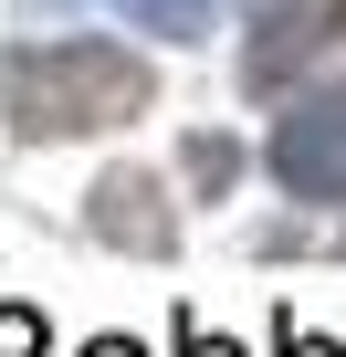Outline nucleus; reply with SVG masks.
<instances>
[{"mask_svg":"<svg viewBox=\"0 0 346 357\" xmlns=\"http://www.w3.org/2000/svg\"><path fill=\"white\" fill-rule=\"evenodd\" d=\"M273 357H346L336 336H315V326H294V305L273 315Z\"/></svg>","mask_w":346,"mask_h":357,"instance_id":"9","label":"nucleus"},{"mask_svg":"<svg viewBox=\"0 0 346 357\" xmlns=\"http://www.w3.org/2000/svg\"><path fill=\"white\" fill-rule=\"evenodd\" d=\"M168 357H242V347H231V336H210V326L179 305V315H168Z\"/></svg>","mask_w":346,"mask_h":357,"instance_id":"8","label":"nucleus"},{"mask_svg":"<svg viewBox=\"0 0 346 357\" xmlns=\"http://www.w3.org/2000/svg\"><path fill=\"white\" fill-rule=\"evenodd\" d=\"M84 357H147L136 336H84Z\"/></svg>","mask_w":346,"mask_h":357,"instance_id":"10","label":"nucleus"},{"mask_svg":"<svg viewBox=\"0 0 346 357\" xmlns=\"http://www.w3.org/2000/svg\"><path fill=\"white\" fill-rule=\"evenodd\" d=\"M147 105H157V63L105 32H53V43L0 53V126L22 147H84V137L136 126Z\"/></svg>","mask_w":346,"mask_h":357,"instance_id":"1","label":"nucleus"},{"mask_svg":"<svg viewBox=\"0 0 346 357\" xmlns=\"http://www.w3.org/2000/svg\"><path fill=\"white\" fill-rule=\"evenodd\" d=\"M126 22H136V32H157V43H210L221 0H126Z\"/></svg>","mask_w":346,"mask_h":357,"instance_id":"6","label":"nucleus"},{"mask_svg":"<svg viewBox=\"0 0 346 357\" xmlns=\"http://www.w3.org/2000/svg\"><path fill=\"white\" fill-rule=\"evenodd\" d=\"M84 231L105 252H136V263H179V200H168V178L116 158L95 168V190H84Z\"/></svg>","mask_w":346,"mask_h":357,"instance_id":"4","label":"nucleus"},{"mask_svg":"<svg viewBox=\"0 0 346 357\" xmlns=\"http://www.w3.org/2000/svg\"><path fill=\"white\" fill-rule=\"evenodd\" d=\"M262 168H273L283 200H346V74L283 95V116L262 137Z\"/></svg>","mask_w":346,"mask_h":357,"instance_id":"2","label":"nucleus"},{"mask_svg":"<svg viewBox=\"0 0 346 357\" xmlns=\"http://www.w3.org/2000/svg\"><path fill=\"white\" fill-rule=\"evenodd\" d=\"M336 252H346V231H336Z\"/></svg>","mask_w":346,"mask_h":357,"instance_id":"11","label":"nucleus"},{"mask_svg":"<svg viewBox=\"0 0 346 357\" xmlns=\"http://www.w3.org/2000/svg\"><path fill=\"white\" fill-rule=\"evenodd\" d=\"M346 53V0H252L242 22V95H294L315 63Z\"/></svg>","mask_w":346,"mask_h":357,"instance_id":"3","label":"nucleus"},{"mask_svg":"<svg viewBox=\"0 0 346 357\" xmlns=\"http://www.w3.org/2000/svg\"><path fill=\"white\" fill-rule=\"evenodd\" d=\"M179 178H189L200 200H231V190H242V137H231V126H189V137H179Z\"/></svg>","mask_w":346,"mask_h":357,"instance_id":"5","label":"nucleus"},{"mask_svg":"<svg viewBox=\"0 0 346 357\" xmlns=\"http://www.w3.org/2000/svg\"><path fill=\"white\" fill-rule=\"evenodd\" d=\"M53 347V326L32 315V305H11V294H0V357H42Z\"/></svg>","mask_w":346,"mask_h":357,"instance_id":"7","label":"nucleus"}]
</instances>
